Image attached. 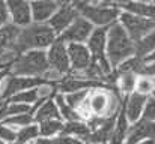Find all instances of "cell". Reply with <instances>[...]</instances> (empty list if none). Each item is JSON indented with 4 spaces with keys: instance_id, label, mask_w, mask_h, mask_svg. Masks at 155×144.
Here are the masks:
<instances>
[{
    "instance_id": "1",
    "label": "cell",
    "mask_w": 155,
    "mask_h": 144,
    "mask_svg": "<svg viewBox=\"0 0 155 144\" xmlns=\"http://www.w3.org/2000/svg\"><path fill=\"white\" fill-rule=\"evenodd\" d=\"M136 56V42L130 38L120 23L108 26L107 32V59L111 68H117L124 60Z\"/></svg>"
},
{
    "instance_id": "2",
    "label": "cell",
    "mask_w": 155,
    "mask_h": 144,
    "mask_svg": "<svg viewBox=\"0 0 155 144\" xmlns=\"http://www.w3.org/2000/svg\"><path fill=\"white\" fill-rule=\"evenodd\" d=\"M56 42V32L47 23H30L26 27H21L17 48L18 51L27 53L32 50H41L45 47H51Z\"/></svg>"
},
{
    "instance_id": "3",
    "label": "cell",
    "mask_w": 155,
    "mask_h": 144,
    "mask_svg": "<svg viewBox=\"0 0 155 144\" xmlns=\"http://www.w3.org/2000/svg\"><path fill=\"white\" fill-rule=\"evenodd\" d=\"M50 69L48 56L42 50H32L23 53L14 65L9 68L12 75L18 77H39L42 78L44 74Z\"/></svg>"
},
{
    "instance_id": "4",
    "label": "cell",
    "mask_w": 155,
    "mask_h": 144,
    "mask_svg": "<svg viewBox=\"0 0 155 144\" xmlns=\"http://www.w3.org/2000/svg\"><path fill=\"white\" fill-rule=\"evenodd\" d=\"M74 6L78 9L81 17H84L86 20H89L92 24H95L98 27H108V26L114 24L120 17L119 8H113V6L92 5L84 0H75Z\"/></svg>"
},
{
    "instance_id": "5",
    "label": "cell",
    "mask_w": 155,
    "mask_h": 144,
    "mask_svg": "<svg viewBox=\"0 0 155 144\" xmlns=\"http://www.w3.org/2000/svg\"><path fill=\"white\" fill-rule=\"evenodd\" d=\"M119 23L124 26V29L127 30V33L130 35V38L134 42H139L148 33L155 30V20L133 15V14H128V12H120Z\"/></svg>"
},
{
    "instance_id": "6",
    "label": "cell",
    "mask_w": 155,
    "mask_h": 144,
    "mask_svg": "<svg viewBox=\"0 0 155 144\" xmlns=\"http://www.w3.org/2000/svg\"><path fill=\"white\" fill-rule=\"evenodd\" d=\"M107 32L108 27H97L87 41V48L91 50L94 62H97L107 75L111 74V65L107 59Z\"/></svg>"
},
{
    "instance_id": "7",
    "label": "cell",
    "mask_w": 155,
    "mask_h": 144,
    "mask_svg": "<svg viewBox=\"0 0 155 144\" xmlns=\"http://www.w3.org/2000/svg\"><path fill=\"white\" fill-rule=\"evenodd\" d=\"M94 24L86 20L84 17H77L75 21L59 36L60 41H63L65 44H83L84 41H89L91 35L94 33Z\"/></svg>"
},
{
    "instance_id": "8",
    "label": "cell",
    "mask_w": 155,
    "mask_h": 144,
    "mask_svg": "<svg viewBox=\"0 0 155 144\" xmlns=\"http://www.w3.org/2000/svg\"><path fill=\"white\" fill-rule=\"evenodd\" d=\"M48 63L50 68L62 72L63 75L69 72L71 68V60H69V54H68V48L65 47V42L60 41L59 38L56 39V42L50 47L48 51Z\"/></svg>"
},
{
    "instance_id": "9",
    "label": "cell",
    "mask_w": 155,
    "mask_h": 144,
    "mask_svg": "<svg viewBox=\"0 0 155 144\" xmlns=\"http://www.w3.org/2000/svg\"><path fill=\"white\" fill-rule=\"evenodd\" d=\"M80 17V12L75 6H71V5H65V6H60L57 9V12L50 18V26L53 27V30L56 33H63L74 21L75 18Z\"/></svg>"
},
{
    "instance_id": "10",
    "label": "cell",
    "mask_w": 155,
    "mask_h": 144,
    "mask_svg": "<svg viewBox=\"0 0 155 144\" xmlns=\"http://www.w3.org/2000/svg\"><path fill=\"white\" fill-rule=\"evenodd\" d=\"M68 54L71 60V68L74 72H83L92 65V54L91 50L83 44H69Z\"/></svg>"
},
{
    "instance_id": "11",
    "label": "cell",
    "mask_w": 155,
    "mask_h": 144,
    "mask_svg": "<svg viewBox=\"0 0 155 144\" xmlns=\"http://www.w3.org/2000/svg\"><path fill=\"white\" fill-rule=\"evenodd\" d=\"M9 15L12 17V23L26 27L30 24L32 20V6L27 3V0H6Z\"/></svg>"
},
{
    "instance_id": "12",
    "label": "cell",
    "mask_w": 155,
    "mask_h": 144,
    "mask_svg": "<svg viewBox=\"0 0 155 144\" xmlns=\"http://www.w3.org/2000/svg\"><path fill=\"white\" fill-rule=\"evenodd\" d=\"M145 140H155V122L140 119L130 128L127 144H139Z\"/></svg>"
},
{
    "instance_id": "13",
    "label": "cell",
    "mask_w": 155,
    "mask_h": 144,
    "mask_svg": "<svg viewBox=\"0 0 155 144\" xmlns=\"http://www.w3.org/2000/svg\"><path fill=\"white\" fill-rule=\"evenodd\" d=\"M148 98L149 96L140 95L137 92L125 96V99H124V111H125L130 123H136L137 120L142 119V114H143V110H145Z\"/></svg>"
},
{
    "instance_id": "14",
    "label": "cell",
    "mask_w": 155,
    "mask_h": 144,
    "mask_svg": "<svg viewBox=\"0 0 155 144\" xmlns=\"http://www.w3.org/2000/svg\"><path fill=\"white\" fill-rule=\"evenodd\" d=\"M30 6L35 23H44L45 20H50L59 9V5L54 0H33Z\"/></svg>"
},
{
    "instance_id": "15",
    "label": "cell",
    "mask_w": 155,
    "mask_h": 144,
    "mask_svg": "<svg viewBox=\"0 0 155 144\" xmlns=\"http://www.w3.org/2000/svg\"><path fill=\"white\" fill-rule=\"evenodd\" d=\"M128 132H130V120L124 111V107L122 110L119 111L117 117H116V125H114V129H113V134H111V138H110V144H127V138H128Z\"/></svg>"
},
{
    "instance_id": "16",
    "label": "cell",
    "mask_w": 155,
    "mask_h": 144,
    "mask_svg": "<svg viewBox=\"0 0 155 144\" xmlns=\"http://www.w3.org/2000/svg\"><path fill=\"white\" fill-rule=\"evenodd\" d=\"M45 120H62L60 110L56 101L47 99L35 110V122H45Z\"/></svg>"
},
{
    "instance_id": "17",
    "label": "cell",
    "mask_w": 155,
    "mask_h": 144,
    "mask_svg": "<svg viewBox=\"0 0 155 144\" xmlns=\"http://www.w3.org/2000/svg\"><path fill=\"white\" fill-rule=\"evenodd\" d=\"M20 30H21V27L14 23H8L3 27H0V53L8 48L17 47Z\"/></svg>"
},
{
    "instance_id": "18",
    "label": "cell",
    "mask_w": 155,
    "mask_h": 144,
    "mask_svg": "<svg viewBox=\"0 0 155 144\" xmlns=\"http://www.w3.org/2000/svg\"><path fill=\"white\" fill-rule=\"evenodd\" d=\"M119 8L124 9L125 12H128V14L155 20V5L154 3H142V2H137V0H130V2L120 5Z\"/></svg>"
},
{
    "instance_id": "19",
    "label": "cell",
    "mask_w": 155,
    "mask_h": 144,
    "mask_svg": "<svg viewBox=\"0 0 155 144\" xmlns=\"http://www.w3.org/2000/svg\"><path fill=\"white\" fill-rule=\"evenodd\" d=\"M92 129L91 126L86 123V122H81V120H75V122H66L63 123V128H62V135H72V137H77L80 138L81 141L87 144V138L91 135Z\"/></svg>"
},
{
    "instance_id": "20",
    "label": "cell",
    "mask_w": 155,
    "mask_h": 144,
    "mask_svg": "<svg viewBox=\"0 0 155 144\" xmlns=\"http://www.w3.org/2000/svg\"><path fill=\"white\" fill-rule=\"evenodd\" d=\"M117 77H116V83H114V87L119 93L122 95H131L136 92V87H137V74L134 72H124V74H119L116 72Z\"/></svg>"
},
{
    "instance_id": "21",
    "label": "cell",
    "mask_w": 155,
    "mask_h": 144,
    "mask_svg": "<svg viewBox=\"0 0 155 144\" xmlns=\"http://www.w3.org/2000/svg\"><path fill=\"white\" fill-rule=\"evenodd\" d=\"M155 51V30L148 33L143 39L136 42V56L140 59H146Z\"/></svg>"
},
{
    "instance_id": "22",
    "label": "cell",
    "mask_w": 155,
    "mask_h": 144,
    "mask_svg": "<svg viewBox=\"0 0 155 144\" xmlns=\"http://www.w3.org/2000/svg\"><path fill=\"white\" fill-rule=\"evenodd\" d=\"M143 66H145V59H140V57H137V56H133V57L124 60V62L116 68V72H119V74H124V72H134V74L140 75Z\"/></svg>"
},
{
    "instance_id": "23",
    "label": "cell",
    "mask_w": 155,
    "mask_h": 144,
    "mask_svg": "<svg viewBox=\"0 0 155 144\" xmlns=\"http://www.w3.org/2000/svg\"><path fill=\"white\" fill-rule=\"evenodd\" d=\"M56 104H57V107H59V110H60V114H62V119H65L66 122H75V120H81V117L78 116V113L74 110V108H71L69 105H68V102H66V99H65V96H62L60 93L59 95H56Z\"/></svg>"
},
{
    "instance_id": "24",
    "label": "cell",
    "mask_w": 155,
    "mask_h": 144,
    "mask_svg": "<svg viewBox=\"0 0 155 144\" xmlns=\"http://www.w3.org/2000/svg\"><path fill=\"white\" fill-rule=\"evenodd\" d=\"M39 135V126L38 125H29L17 131V144H29L30 141H35Z\"/></svg>"
},
{
    "instance_id": "25",
    "label": "cell",
    "mask_w": 155,
    "mask_h": 144,
    "mask_svg": "<svg viewBox=\"0 0 155 144\" xmlns=\"http://www.w3.org/2000/svg\"><path fill=\"white\" fill-rule=\"evenodd\" d=\"M35 122V117L32 116V113H27V114H18V116H11V117H6L2 120L3 125H8L11 128H24V126H29Z\"/></svg>"
},
{
    "instance_id": "26",
    "label": "cell",
    "mask_w": 155,
    "mask_h": 144,
    "mask_svg": "<svg viewBox=\"0 0 155 144\" xmlns=\"http://www.w3.org/2000/svg\"><path fill=\"white\" fill-rule=\"evenodd\" d=\"M62 128H63L62 120H45V122L39 123V134L42 137L51 138V137L62 132Z\"/></svg>"
},
{
    "instance_id": "27",
    "label": "cell",
    "mask_w": 155,
    "mask_h": 144,
    "mask_svg": "<svg viewBox=\"0 0 155 144\" xmlns=\"http://www.w3.org/2000/svg\"><path fill=\"white\" fill-rule=\"evenodd\" d=\"M9 102H20V104H38L39 102V92L38 87H33L30 90L21 92L18 95H14L11 99H8Z\"/></svg>"
},
{
    "instance_id": "28",
    "label": "cell",
    "mask_w": 155,
    "mask_h": 144,
    "mask_svg": "<svg viewBox=\"0 0 155 144\" xmlns=\"http://www.w3.org/2000/svg\"><path fill=\"white\" fill-rule=\"evenodd\" d=\"M136 92L140 93V95H145V96L154 95V92H155L154 78H152V77H146V75H140L139 80H137Z\"/></svg>"
},
{
    "instance_id": "29",
    "label": "cell",
    "mask_w": 155,
    "mask_h": 144,
    "mask_svg": "<svg viewBox=\"0 0 155 144\" xmlns=\"http://www.w3.org/2000/svg\"><path fill=\"white\" fill-rule=\"evenodd\" d=\"M27 113H35V111H33V107H30L29 104L9 102V104H8V108H6V114H5V119H6V117H11V116L27 114Z\"/></svg>"
},
{
    "instance_id": "30",
    "label": "cell",
    "mask_w": 155,
    "mask_h": 144,
    "mask_svg": "<svg viewBox=\"0 0 155 144\" xmlns=\"http://www.w3.org/2000/svg\"><path fill=\"white\" fill-rule=\"evenodd\" d=\"M87 96H89V90H80V92L68 93V95L65 96V99H66L68 105L77 111V110H78V107H80L86 99H87Z\"/></svg>"
},
{
    "instance_id": "31",
    "label": "cell",
    "mask_w": 155,
    "mask_h": 144,
    "mask_svg": "<svg viewBox=\"0 0 155 144\" xmlns=\"http://www.w3.org/2000/svg\"><path fill=\"white\" fill-rule=\"evenodd\" d=\"M0 140L5 143H15L17 141V131L8 125H0Z\"/></svg>"
},
{
    "instance_id": "32",
    "label": "cell",
    "mask_w": 155,
    "mask_h": 144,
    "mask_svg": "<svg viewBox=\"0 0 155 144\" xmlns=\"http://www.w3.org/2000/svg\"><path fill=\"white\" fill-rule=\"evenodd\" d=\"M142 119L149 120V122H155V96L154 95H151L148 98L145 110H143V114H142Z\"/></svg>"
},
{
    "instance_id": "33",
    "label": "cell",
    "mask_w": 155,
    "mask_h": 144,
    "mask_svg": "<svg viewBox=\"0 0 155 144\" xmlns=\"http://www.w3.org/2000/svg\"><path fill=\"white\" fill-rule=\"evenodd\" d=\"M54 144H86L84 141H81L80 138L77 137H72V135H57L56 138H53Z\"/></svg>"
},
{
    "instance_id": "34",
    "label": "cell",
    "mask_w": 155,
    "mask_h": 144,
    "mask_svg": "<svg viewBox=\"0 0 155 144\" xmlns=\"http://www.w3.org/2000/svg\"><path fill=\"white\" fill-rule=\"evenodd\" d=\"M8 18H9V9L6 0H0V27L8 24Z\"/></svg>"
},
{
    "instance_id": "35",
    "label": "cell",
    "mask_w": 155,
    "mask_h": 144,
    "mask_svg": "<svg viewBox=\"0 0 155 144\" xmlns=\"http://www.w3.org/2000/svg\"><path fill=\"white\" fill-rule=\"evenodd\" d=\"M140 75H146V77L155 78V62H152V63H145V66H143Z\"/></svg>"
},
{
    "instance_id": "36",
    "label": "cell",
    "mask_w": 155,
    "mask_h": 144,
    "mask_svg": "<svg viewBox=\"0 0 155 144\" xmlns=\"http://www.w3.org/2000/svg\"><path fill=\"white\" fill-rule=\"evenodd\" d=\"M8 99L5 98H0V120L5 119V114H6V108H8Z\"/></svg>"
},
{
    "instance_id": "37",
    "label": "cell",
    "mask_w": 155,
    "mask_h": 144,
    "mask_svg": "<svg viewBox=\"0 0 155 144\" xmlns=\"http://www.w3.org/2000/svg\"><path fill=\"white\" fill-rule=\"evenodd\" d=\"M32 144H54L51 138H47V137H41V138H36L35 141H32Z\"/></svg>"
},
{
    "instance_id": "38",
    "label": "cell",
    "mask_w": 155,
    "mask_h": 144,
    "mask_svg": "<svg viewBox=\"0 0 155 144\" xmlns=\"http://www.w3.org/2000/svg\"><path fill=\"white\" fill-rule=\"evenodd\" d=\"M152 62H155V51L151 56H148V57L145 59V63H152Z\"/></svg>"
},
{
    "instance_id": "39",
    "label": "cell",
    "mask_w": 155,
    "mask_h": 144,
    "mask_svg": "<svg viewBox=\"0 0 155 144\" xmlns=\"http://www.w3.org/2000/svg\"><path fill=\"white\" fill-rule=\"evenodd\" d=\"M54 2H56L59 6H65V5H69L71 0H54Z\"/></svg>"
},
{
    "instance_id": "40",
    "label": "cell",
    "mask_w": 155,
    "mask_h": 144,
    "mask_svg": "<svg viewBox=\"0 0 155 144\" xmlns=\"http://www.w3.org/2000/svg\"><path fill=\"white\" fill-rule=\"evenodd\" d=\"M139 144H155V140H145V141H140Z\"/></svg>"
},
{
    "instance_id": "41",
    "label": "cell",
    "mask_w": 155,
    "mask_h": 144,
    "mask_svg": "<svg viewBox=\"0 0 155 144\" xmlns=\"http://www.w3.org/2000/svg\"><path fill=\"white\" fill-rule=\"evenodd\" d=\"M137 2H142V3H151V2H154V0H137Z\"/></svg>"
},
{
    "instance_id": "42",
    "label": "cell",
    "mask_w": 155,
    "mask_h": 144,
    "mask_svg": "<svg viewBox=\"0 0 155 144\" xmlns=\"http://www.w3.org/2000/svg\"><path fill=\"white\" fill-rule=\"evenodd\" d=\"M0 144H5V141H2V140H0Z\"/></svg>"
},
{
    "instance_id": "43",
    "label": "cell",
    "mask_w": 155,
    "mask_h": 144,
    "mask_svg": "<svg viewBox=\"0 0 155 144\" xmlns=\"http://www.w3.org/2000/svg\"><path fill=\"white\" fill-rule=\"evenodd\" d=\"M11 144H17V143H11Z\"/></svg>"
},
{
    "instance_id": "44",
    "label": "cell",
    "mask_w": 155,
    "mask_h": 144,
    "mask_svg": "<svg viewBox=\"0 0 155 144\" xmlns=\"http://www.w3.org/2000/svg\"><path fill=\"white\" fill-rule=\"evenodd\" d=\"M154 5H155V0H154Z\"/></svg>"
},
{
    "instance_id": "45",
    "label": "cell",
    "mask_w": 155,
    "mask_h": 144,
    "mask_svg": "<svg viewBox=\"0 0 155 144\" xmlns=\"http://www.w3.org/2000/svg\"><path fill=\"white\" fill-rule=\"evenodd\" d=\"M154 83H155V78H154Z\"/></svg>"
}]
</instances>
